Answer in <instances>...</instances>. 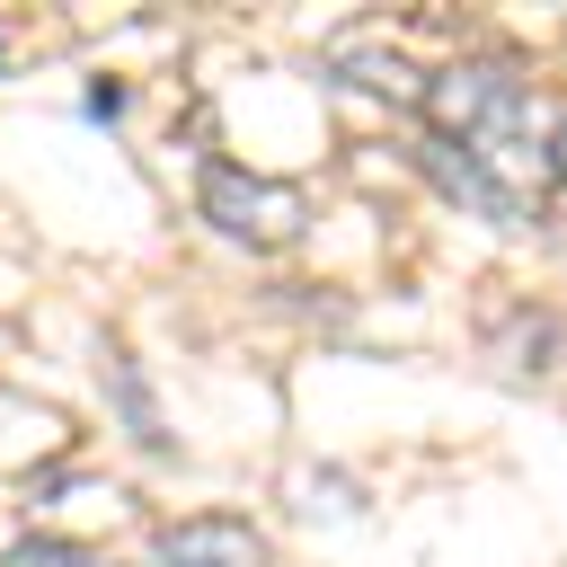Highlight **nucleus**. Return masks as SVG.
I'll use <instances>...</instances> for the list:
<instances>
[{
    "label": "nucleus",
    "instance_id": "nucleus-4",
    "mask_svg": "<svg viewBox=\"0 0 567 567\" xmlns=\"http://www.w3.org/2000/svg\"><path fill=\"white\" fill-rule=\"evenodd\" d=\"M425 177H434L443 195H461L470 213H487V221H532V195H523V186H505L496 168H478L461 142H425Z\"/></svg>",
    "mask_w": 567,
    "mask_h": 567
},
{
    "label": "nucleus",
    "instance_id": "nucleus-5",
    "mask_svg": "<svg viewBox=\"0 0 567 567\" xmlns=\"http://www.w3.org/2000/svg\"><path fill=\"white\" fill-rule=\"evenodd\" d=\"M337 71H346L354 89L390 97V106H425V71H416L408 53H390V44H363V35H346V44H337Z\"/></svg>",
    "mask_w": 567,
    "mask_h": 567
},
{
    "label": "nucleus",
    "instance_id": "nucleus-2",
    "mask_svg": "<svg viewBox=\"0 0 567 567\" xmlns=\"http://www.w3.org/2000/svg\"><path fill=\"white\" fill-rule=\"evenodd\" d=\"M195 195H204L213 230H221V239H248V248H284V239L310 230V195L284 186V177H257V168H239V159H204Z\"/></svg>",
    "mask_w": 567,
    "mask_h": 567
},
{
    "label": "nucleus",
    "instance_id": "nucleus-3",
    "mask_svg": "<svg viewBox=\"0 0 567 567\" xmlns=\"http://www.w3.org/2000/svg\"><path fill=\"white\" fill-rule=\"evenodd\" d=\"M151 567H266V540L239 514H195L151 540Z\"/></svg>",
    "mask_w": 567,
    "mask_h": 567
},
{
    "label": "nucleus",
    "instance_id": "nucleus-1",
    "mask_svg": "<svg viewBox=\"0 0 567 567\" xmlns=\"http://www.w3.org/2000/svg\"><path fill=\"white\" fill-rule=\"evenodd\" d=\"M425 106H434V142H461L478 168H496L505 186H540V133H532V89H523V71L514 62H452V71H434V89H425Z\"/></svg>",
    "mask_w": 567,
    "mask_h": 567
},
{
    "label": "nucleus",
    "instance_id": "nucleus-6",
    "mask_svg": "<svg viewBox=\"0 0 567 567\" xmlns=\"http://www.w3.org/2000/svg\"><path fill=\"white\" fill-rule=\"evenodd\" d=\"M0 567H89V549H80V540H44V532H35V540H9V558H0Z\"/></svg>",
    "mask_w": 567,
    "mask_h": 567
}]
</instances>
